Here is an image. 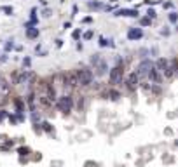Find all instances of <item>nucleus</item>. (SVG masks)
Here are the masks:
<instances>
[{"label":"nucleus","instance_id":"24","mask_svg":"<svg viewBox=\"0 0 178 167\" xmlns=\"http://www.w3.org/2000/svg\"><path fill=\"white\" fill-rule=\"evenodd\" d=\"M31 129H33V132L37 134V136H42L44 132H42V127H40V124H31Z\"/></svg>","mask_w":178,"mask_h":167},{"label":"nucleus","instance_id":"15","mask_svg":"<svg viewBox=\"0 0 178 167\" xmlns=\"http://www.w3.org/2000/svg\"><path fill=\"white\" fill-rule=\"evenodd\" d=\"M115 16H131V17H136L138 10H135V9H121V10L115 12Z\"/></svg>","mask_w":178,"mask_h":167},{"label":"nucleus","instance_id":"20","mask_svg":"<svg viewBox=\"0 0 178 167\" xmlns=\"http://www.w3.org/2000/svg\"><path fill=\"white\" fill-rule=\"evenodd\" d=\"M7 122H9L10 125H19V122H17V118H16L14 112H9V115H7Z\"/></svg>","mask_w":178,"mask_h":167},{"label":"nucleus","instance_id":"12","mask_svg":"<svg viewBox=\"0 0 178 167\" xmlns=\"http://www.w3.org/2000/svg\"><path fill=\"white\" fill-rule=\"evenodd\" d=\"M154 66H156V68H157V70H159L161 73H164V71H166V70L170 68V61H168L166 58H159V59H157V61L154 63Z\"/></svg>","mask_w":178,"mask_h":167},{"label":"nucleus","instance_id":"10","mask_svg":"<svg viewBox=\"0 0 178 167\" xmlns=\"http://www.w3.org/2000/svg\"><path fill=\"white\" fill-rule=\"evenodd\" d=\"M16 153H17V157H31L33 150H31L28 145H19V146L16 148Z\"/></svg>","mask_w":178,"mask_h":167},{"label":"nucleus","instance_id":"14","mask_svg":"<svg viewBox=\"0 0 178 167\" xmlns=\"http://www.w3.org/2000/svg\"><path fill=\"white\" fill-rule=\"evenodd\" d=\"M122 98V94L115 89V87H108V99L110 101H119Z\"/></svg>","mask_w":178,"mask_h":167},{"label":"nucleus","instance_id":"4","mask_svg":"<svg viewBox=\"0 0 178 167\" xmlns=\"http://www.w3.org/2000/svg\"><path fill=\"white\" fill-rule=\"evenodd\" d=\"M154 68V61H150L149 58H145V59H142L140 61V64L136 66V75H138V78H140V82L142 80H145L147 78V75H149V71Z\"/></svg>","mask_w":178,"mask_h":167},{"label":"nucleus","instance_id":"35","mask_svg":"<svg viewBox=\"0 0 178 167\" xmlns=\"http://www.w3.org/2000/svg\"><path fill=\"white\" fill-rule=\"evenodd\" d=\"M61 45H63V40H61V38H58V40H56V47H61Z\"/></svg>","mask_w":178,"mask_h":167},{"label":"nucleus","instance_id":"13","mask_svg":"<svg viewBox=\"0 0 178 167\" xmlns=\"http://www.w3.org/2000/svg\"><path fill=\"white\" fill-rule=\"evenodd\" d=\"M44 118H42V112L40 110H33V112H30V122L31 124H40Z\"/></svg>","mask_w":178,"mask_h":167},{"label":"nucleus","instance_id":"8","mask_svg":"<svg viewBox=\"0 0 178 167\" xmlns=\"http://www.w3.org/2000/svg\"><path fill=\"white\" fill-rule=\"evenodd\" d=\"M93 71H94V77H105V75H108V71H110L108 63L105 59H101L96 66H93Z\"/></svg>","mask_w":178,"mask_h":167},{"label":"nucleus","instance_id":"38","mask_svg":"<svg viewBox=\"0 0 178 167\" xmlns=\"http://www.w3.org/2000/svg\"><path fill=\"white\" fill-rule=\"evenodd\" d=\"M173 146H175V148H178V139H175V141H173Z\"/></svg>","mask_w":178,"mask_h":167},{"label":"nucleus","instance_id":"3","mask_svg":"<svg viewBox=\"0 0 178 167\" xmlns=\"http://www.w3.org/2000/svg\"><path fill=\"white\" fill-rule=\"evenodd\" d=\"M124 82V66H114L108 71V85L117 87Z\"/></svg>","mask_w":178,"mask_h":167},{"label":"nucleus","instance_id":"33","mask_svg":"<svg viewBox=\"0 0 178 167\" xmlns=\"http://www.w3.org/2000/svg\"><path fill=\"white\" fill-rule=\"evenodd\" d=\"M142 24L149 26V24H150V17H143V19H142Z\"/></svg>","mask_w":178,"mask_h":167},{"label":"nucleus","instance_id":"16","mask_svg":"<svg viewBox=\"0 0 178 167\" xmlns=\"http://www.w3.org/2000/svg\"><path fill=\"white\" fill-rule=\"evenodd\" d=\"M38 35H40L38 28H35V26H31V28H26V38L33 40V38H38Z\"/></svg>","mask_w":178,"mask_h":167},{"label":"nucleus","instance_id":"17","mask_svg":"<svg viewBox=\"0 0 178 167\" xmlns=\"http://www.w3.org/2000/svg\"><path fill=\"white\" fill-rule=\"evenodd\" d=\"M84 105H86V96H77L75 99V108L79 112H84Z\"/></svg>","mask_w":178,"mask_h":167},{"label":"nucleus","instance_id":"7","mask_svg":"<svg viewBox=\"0 0 178 167\" xmlns=\"http://www.w3.org/2000/svg\"><path fill=\"white\" fill-rule=\"evenodd\" d=\"M147 78H149V82L150 84H156V85H161L163 82H164V77H163V73L154 66L150 71H149V75H147Z\"/></svg>","mask_w":178,"mask_h":167},{"label":"nucleus","instance_id":"25","mask_svg":"<svg viewBox=\"0 0 178 167\" xmlns=\"http://www.w3.org/2000/svg\"><path fill=\"white\" fill-rule=\"evenodd\" d=\"M7 115H9V112H7L5 108H0V124H2L3 120H7Z\"/></svg>","mask_w":178,"mask_h":167},{"label":"nucleus","instance_id":"22","mask_svg":"<svg viewBox=\"0 0 178 167\" xmlns=\"http://www.w3.org/2000/svg\"><path fill=\"white\" fill-rule=\"evenodd\" d=\"M101 59H103V58H101L100 54H93V56H91V59H89V63H91V68H93V66H96V64H98Z\"/></svg>","mask_w":178,"mask_h":167},{"label":"nucleus","instance_id":"9","mask_svg":"<svg viewBox=\"0 0 178 167\" xmlns=\"http://www.w3.org/2000/svg\"><path fill=\"white\" fill-rule=\"evenodd\" d=\"M40 127H42V132H44V134H47V136H51V138H54V136H56L54 125H52L49 120H42V122H40Z\"/></svg>","mask_w":178,"mask_h":167},{"label":"nucleus","instance_id":"28","mask_svg":"<svg viewBox=\"0 0 178 167\" xmlns=\"http://www.w3.org/2000/svg\"><path fill=\"white\" fill-rule=\"evenodd\" d=\"M61 166H63L61 160H52V162H51V167H61Z\"/></svg>","mask_w":178,"mask_h":167},{"label":"nucleus","instance_id":"11","mask_svg":"<svg viewBox=\"0 0 178 167\" xmlns=\"http://www.w3.org/2000/svg\"><path fill=\"white\" fill-rule=\"evenodd\" d=\"M143 37V30L142 28H129L128 31V38L129 40H140Z\"/></svg>","mask_w":178,"mask_h":167},{"label":"nucleus","instance_id":"29","mask_svg":"<svg viewBox=\"0 0 178 167\" xmlns=\"http://www.w3.org/2000/svg\"><path fill=\"white\" fill-rule=\"evenodd\" d=\"M7 59H9V58H7V54H5V52H3V54H0V64L7 63Z\"/></svg>","mask_w":178,"mask_h":167},{"label":"nucleus","instance_id":"30","mask_svg":"<svg viewBox=\"0 0 178 167\" xmlns=\"http://www.w3.org/2000/svg\"><path fill=\"white\" fill-rule=\"evenodd\" d=\"M84 38H86V40L93 38V31H91V30H89V31H86V33H84Z\"/></svg>","mask_w":178,"mask_h":167},{"label":"nucleus","instance_id":"36","mask_svg":"<svg viewBox=\"0 0 178 167\" xmlns=\"http://www.w3.org/2000/svg\"><path fill=\"white\" fill-rule=\"evenodd\" d=\"M44 16H45V17H49V16H51V10H49V9H45V10H44Z\"/></svg>","mask_w":178,"mask_h":167},{"label":"nucleus","instance_id":"2","mask_svg":"<svg viewBox=\"0 0 178 167\" xmlns=\"http://www.w3.org/2000/svg\"><path fill=\"white\" fill-rule=\"evenodd\" d=\"M54 108H56L58 112H61L65 117H68V115L73 112V108H75V98H73V94H61V96L56 99Z\"/></svg>","mask_w":178,"mask_h":167},{"label":"nucleus","instance_id":"21","mask_svg":"<svg viewBox=\"0 0 178 167\" xmlns=\"http://www.w3.org/2000/svg\"><path fill=\"white\" fill-rule=\"evenodd\" d=\"M0 10H2L5 16H12V14H14V9H12V5H2V7H0Z\"/></svg>","mask_w":178,"mask_h":167},{"label":"nucleus","instance_id":"40","mask_svg":"<svg viewBox=\"0 0 178 167\" xmlns=\"http://www.w3.org/2000/svg\"><path fill=\"white\" fill-rule=\"evenodd\" d=\"M87 2H89V0H87Z\"/></svg>","mask_w":178,"mask_h":167},{"label":"nucleus","instance_id":"23","mask_svg":"<svg viewBox=\"0 0 178 167\" xmlns=\"http://www.w3.org/2000/svg\"><path fill=\"white\" fill-rule=\"evenodd\" d=\"M30 160H31V162H40V160H42V153H40V152H33L31 157H30Z\"/></svg>","mask_w":178,"mask_h":167},{"label":"nucleus","instance_id":"5","mask_svg":"<svg viewBox=\"0 0 178 167\" xmlns=\"http://www.w3.org/2000/svg\"><path fill=\"white\" fill-rule=\"evenodd\" d=\"M122 84L126 85L128 92L133 94V92L140 87V78H138V75H136V71H131L128 77H124V82H122Z\"/></svg>","mask_w":178,"mask_h":167},{"label":"nucleus","instance_id":"31","mask_svg":"<svg viewBox=\"0 0 178 167\" xmlns=\"http://www.w3.org/2000/svg\"><path fill=\"white\" fill-rule=\"evenodd\" d=\"M164 134H166V136H173V129H171V127H166V129H164Z\"/></svg>","mask_w":178,"mask_h":167},{"label":"nucleus","instance_id":"6","mask_svg":"<svg viewBox=\"0 0 178 167\" xmlns=\"http://www.w3.org/2000/svg\"><path fill=\"white\" fill-rule=\"evenodd\" d=\"M10 105H12V112L14 113H26V103L23 96H10Z\"/></svg>","mask_w":178,"mask_h":167},{"label":"nucleus","instance_id":"37","mask_svg":"<svg viewBox=\"0 0 178 167\" xmlns=\"http://www.w3.org/2000/svg\"><path fill=\"white\" fill-rule=\"evenodd\" d=\"M149 17H156V12H154V10H152V9H150V10H149Z\"/></svg>","mask_w":178,"mask_h":167},{"label":"nucleus","instance_id":"19","mask_svg":"<svg viewBox=\"0 0 178 167\" xmlns=\"http://www.w3.org/2000/svg\"><path fill=\"white\" fill-rule=\"evenodd\" d=\"M12 49H14V38L10 37V38L5 42V45H3V51H5V54H7V52H10Z\"/></svg>","mask_w":178,"mask_h":167},{"label":"nucleus","instance_id":"27","mask_svg":"<svg viewBox=\"0 0 178 167\" xmlns=\"http://www.w3.org/2000/svg\"><path fill=\"white\" fill-rule=\"evenodd\" d=\"M87 5H89L91 9H101V3H100V2H87Z\"/></svg>","mask_w":178,"mask_h":167},{"label":"nucleus","instance_id":"18","mask_svg":"<svg viewBox=\"0 0 178 167\" xmlns=\"http://www.w3.org/2000/svg\"><path fill=\"white\" fill-rule=\"evenodd\" d=\"M21 66H23V70H30L31 68V58L30 56H24L21 59Z\"/></svg>","mask_w":178,"mask_h":167},{"label":"nucleus","instance_id":"32","mask_svg":"<svg viewBox=\"0 0 178 167\" xmlns=\"http://www.w3.org/2000/svg\"><path fill=\"white\" fill-rule=\"evenodd\" d=\"M177 19H178V16L175 14V12H171V14H170V21H171V23H175Z\"/></svg>","mask_w":178,"mask_h":167},{"label":"nucleus","instance_id":"1","mask_svg":"<svg viewBox=\"0 0 178 167\" xmlns=\"http://www.w3.org/2000/svg\"><path fill=\"white\" fill-rule=\"evenodd\" d=\"M75 77H77V84L80 89H87L94 82V71L91 66H82V68L75 70Z\"/></svg>","mask_w":178,"mask_h":167},{"label":"nucleus","instance_id":"34","mask_svg":"<svg viewBox=\"0 0 178 167\" xmlns=\"http://www.w3.org/2000/svg\"><path fill=\"white\" fill-rule=\"evenodd\" d=\"M72 37H73V38H75V40H77V38H79V37H80V31H79V30H75V31H73V35H72Z\"/></svg>","mask_w":178,"mask_h":167},{"label":"nucleus","instance_id":"26","mask_svg":"<svg viewBox=\"0 0 178 167\" xmlns=\"http://www.w3.org/2000/svg\"><path fill=\"white\" fill-rule=\"evenodd\" d=\"M17 162H19L21 166H26V164L31 162V160H30V157H17Z\"/></svg>","mask_w":178,"mask_h":167},{"label":"nucleus","instance_id":"39","mask_svg":"<svg viewBox=\"0 0 178 167\" xmlns=\"http://www.w3.org/2000/svg\"><path fill=\"white\" fill-rule=\"evenodd\" d=\"M2 78H3V75H2V73H0V82H2Z\"/></svg>","mask_w":178,"mask_h":167}]
</instances>
